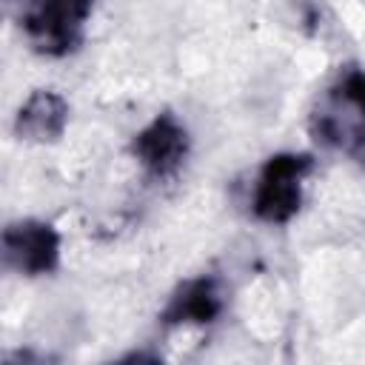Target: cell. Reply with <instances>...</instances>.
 <instances>
[{"label": "cell", "instance_id": "cell-4", "mask_svg": "<svg viewBox=\"0 0 365 365\" xmlns=\"http://www.w3.org/2000/svg\"><path fill=\"white\" fill-rule=\"evenodd\" d=\"M188 148L182 125L171 114H160L148 128H143L134 140V154L137 160L154 174V177H168L177 171Z\"/></svg>", "mask_w": 365, "mask_h": 365}, {"label": "cell", "instance_id": "cell-3", "mask_svg": "<svg viewBox=\"0 0 365 365\" xmlns=\"http://www.w3.org/2000/svg\"><path fill=\"white\" fill-rule=\"evenodd\" d=\"M60 257V237L48 222L23 220L3 231V259L9 268L37 277L54 271Z\"/></svg>", "mask_w": 365, "mask_h": 365}, {"label": "cell", "instance_id": "cell-2", "mask_svg": "<svg viewBox=\"0 0 365 365\" xmlns=\"http://www.w3.org/2000/svg\"><path fill=\"white\" fill-rule=\"evenodd\" d=\"M88 11L91 0H37L26 17V31L37 51L66 54L77 43Z\"/></svg>", "mask_w": 365, "mask_h": 365}, {"label": "cell", "instance_id": "cell-8", "mask_svg": "<svg viewBox=\"0 0 365 365\" xmlns=\"http://www.w3.org/2000/svg\"><path fill=\"white\" fill-rule=\"evenodd\" d=\"M359 140H362V145H365V125L359 128Z\"/></svg>", "mask_w": 365, "mask_h": 365}, {"label": "cell", "instance_id": "cell-1", "mask_svg": "<svg viewBox=\"0 0 365 365\" xmlns=\"http://www.w3.org/2000/svg\"><path fill=\"white\" fill-rule=\"evenodd\" d=\"M311 160L302 154L271 157L259 174L254 191V214L265 222H285L299 208V180L308 171Z\"/></svg>", "mask_w": 365, "mask_h": 365}, {"label": "cell", "instance_id": "cell-5", "mask_svg": "<svg viewBox=\"0 0 365 365\" xmlns=\"http://www.w3.org/2000/svg\"><path fill=\"white\" fill-rule=\"evenodd\" d=\"M68 120V106L60 94L54 91H34L23 108L17 111L14 120V131L23 140H34V143H51L63 134Z\"/></svg>", "mask_w": 365, "mask_h": 365}, {"label": "cell", "instance_id": "cell-6", "mask_svg": "<svg viewBox=\"0 0 365 365\" xmlns=\"http://www.w3.org/2000/svg\"><path fill=\"white\" fill-rule=\"evenodd\" d=\"M220 291L214 279H194L171 299L165 311V322H211L220 314Z\"/></svg>", "mask_w": 365, "mask_h": 365}, {"label": "cell", "instance_id": "cell-7", "mask_svg": "<svg viewBox=\"0 0 365 365\" xmlns=\"http://www.w3.org/2000/svg\"><path fill=\"white\" fill-rule=\"evenodd\" d=\"M336 97H342L348 106L365 111V74H362V71H348L345 80L339 83Z\"/></svg>", "mask_w": 365, "mask_h": 365}]
</instances>
